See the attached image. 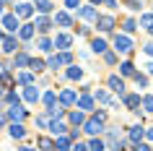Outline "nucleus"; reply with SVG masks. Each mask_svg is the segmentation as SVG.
I'll list each match as a JSON object with an SVG mask.
<instances>
[{
  "instance_id": "79ce46f5",
  "label": "nucleus",
  "mask_w": 153,
  "mask_h": 151,
  "mask_svg": "<svg viewBox=\"0 0 153 151\" xmlns=\"http://www.w3.org/2000/svg\"><path fill=\"white\" fill-rule=\"evenodd\" d=\"M104 60L109 65H114V63H117V55H114V52H104Z\"/></svg>"
},
{
  "instance_id": "473e14b6",
  "label": "nucleus",
  "mask_w": 153,
  "mask_h": 151,
  "mask_svg": "<svg viewBox=\"0 0 153 151\" xmlns=\"http://www.w3.org/2000/svg\"><path fill=\"white\" fill-rule=\"evenodd\" d=\"M83 76V71L81 68H78V65H70V68H68V78H73V81H78Z\"/></svg>"
},
{
  "instance_id": "f257e3e1",
  "label": "nucleus",
  "mask_w": 153,
  "mask_h": 151,
  "mask_svg": "<svg viewBox=\"0 0 153 151\" xmlns=\"http://www.w3.org/2000/svg\"><path fill=\"white\" fill-rule=\"evenodd\" d=\"M81 128H83V130H86L88 135H94V138H96L99 133H104V122H101V120H96V117H88Z\"/></svg>"
},
{
  "instance_id": "6ab92c4d",
  "label": "nucleus",
  "mask_w": 153,
  "mask_h": 151,
  "mask_svg": "<svg viewBox=\"0 0 153 151\" xmlns=\"http://www.w3.org/2000/svg\"><path fill=\"white\" fill-rule=\"evenodd\" d=\"M94 96H88V94H83V96H78V110H94Z\"/></svg>"
},
{
  "instance_id": "b1692460",
  "label": "nucleus",
  "mask_w": 153,
  "mask_h": 151,
  "mask_svg": "<svg viewBox=\"0 0 153 151\" xmlns=\"http://www.w3.org/2000/svg\"><path fill=\"white\" fill-rule=\"evenodd\" d=\"M16 81H18V83H24V86H31V83H34V73L31 71H24V73H18V76H16Z\"/></svg>"
},
{
  "instance_id": "13d9d810",
  "label": "nucleus",
  "mask_w": 153,
  "mask_h": 151,
  "mask_svg": "<svg viewBox=\"0 0 153 151\" xmlns=\"http://www.w3.org/2000/svg\"><path fill=\"white\" fill-rule=\"evenodd\" d=\"M0 96H3V83H0Z\"/></svg>"
},
{
  "instance_id": "423d86ee",
  "label": "nucleus",
  "mask_w": 153,
  "mask_h": 151,
  "mask_svg": "<svg viewBox=\"0 0 153 151\" xmlns=\"http://www.w3.org/2000/svg\"><path fill=\"white\" fill-rule=\"evenodd\" d=\"M5 115H8V120H10V122H21V120L26 117V110L21 107V104H10V110L5 112Z\"/></svg>"
},
{
  "instance_id": "9d476101",
  "label": "nucleus",
  "mask_w": 153,
  "mask_h": 151,
  "mask_svg": "<svg viewBox=\"0 0 153 151\" xmlns=\"http://www.w3.org/2000/svg\"><path fill=\"white\" fill-rule=\"evenodd\" d=\"M96 26L101 29V32H112L114 26H117V21H114L112 16H99L96 18Z\"/></svg>"
},
{
  "instance_id": "39448f33",
  "label": "nucleus",
  "mask_w": 153,
  "mask_h": 151,
  "mask_svg": "<svg viewBox=\"0 0 153 151\" xmlns=\"http://www.w3.org/2000/svg\"><path fill=\"white\" fill-rule=\"evenodd\" d=\"M106 86L112 89L114 94H120V96H125V81H122L120 76H109V78H106Z\"/></svg>"
},
{
  "instance_id": "4d7b16f0",
  "label": "nucleus",
  "mask_w": 153,
  "mask_h": 151,
  "mask_svg": "<svg viewBox=\"0 0 153 151\" xmlns=\"http://www.w3.org/2000/svg\"><path fill=\"white\" fill-rule=\"evenodd\" d=\"M91 3H94V5H96V3H101V0H91Z\"/></svg>"
},
{
  "instance_id": "c03bdc74",
  "label": "nucleus",
  "mask_w": 153,
  "mask_h": 151,
  "mask_svg": "<svg viewBox=\"0 0 153 151\" xmlns=\"http://www.w3.org/2000/svg\"><path fill=\"white\" fill-rule=\"evenodd\" d=\"M70 151H88V149H86V143H73Z\"/></svg>"
},
{
  "instance_id": "4468645a",
  "label": "nucleus",
  "mask_w": 153,
  "mask_h": 151,
  "mask_svg": "<svg viewBox=\"0 0 153 151\" xmlns=\"http://www.w3.org/2000/svg\"><path fill=\"white\" fill-rule=\"evenodd\" d=\"M8 133L13 135V138H16V141H21V138H24V135H26V128L21 125V122H10V128H8Z\"/></svg>"
},
{
  "instance_id": "72a5a7b5",
  "label": "nucleus",
  "mask_w": 153,
  "mask_h": 151,
  "mask_svg": "<svg viewBox=\"0 0 153 151\" xmlns=\"http://www.w3.org/2000/svg\"><path fill=\"white\" fill-rule=\"evenodd\" d=\"M120 73H122V76H135V65H132V63H122L120 65Z\"/></svg>"
},
{
  "instance_id": "c756f323",
  "label": "nucleus",
  "mask_w": 153,
  "mask_h": 151,
  "mask_svg": "<svg viewBox=\"0 0 153 151\" xmlns=\"http://www.w3.org/2000/svg\"><path fill=\"white\" fill-rule=\"evenodd\" d=\"M36 47H39L42 52H49V50H55V44H52V39H47V37H42V39L36 42Z\"/></svg>"
},
{
  "instance_id": "c9c22d12",
  "label": "nucleus",
  "mask_w": 153,
  "mask_h": 151,
  "mask_svg": "<svg viewBox=\"0 0 153 151\" xmlns=\"http://www.w3.org/2000/svg\"><path fill=\"white\" fill-rule=\"evenodd\" d=\"M36 146H39V149H44V151H52V149H55V141H49V138H39V141H36Z\"/></svg>"
},
{
  "instance_id": "bf43d9fd",
  "label": "nucleus",
  "mask_w": 153,
  "mask_h": 151,
  "mask_svg": "<svg viewBox=\"0 0 153 151\" xmlns=\"http://www.w3.org/2000/svg\"><path fill=\"white\" fill-rule=\"evenodd\" d=\"M21 151H34V149H21Z\"/></svg>"
},
{
  "instance_id": "5701e85b",
  "label": "nucleus",
  "mask_w": 153,
  "mask_h": 151,
  "mask_svg": "<svg viewBox=\"0 0 153 151\" xmlns=\"http://www.w3.org/2000/svg\"><path fill=\"white\" fill-rule=\"evenodd\" d=\"M13 68H29V55L26 52H18L13 57Z\"/></svg>"
},
{
  "instance_id": "20e7f679",
  "label": "nucleus",
  "mask_w": 153,
  "mask_h": 151,
  "mask_svg": "<svg viewBox=\"0 0 153 151\" xmlns=\"http://www.w3.org/2000/svg\"><path fill=\"white\" fill-rule=\"evenodd\" d=\"M57 99H60V104H62V107H70V104H75V102H78V94H75L73 89H62Z\"/></svg>"
},
{
  "instance_id": "052dcab7",
  "label": "nucleus",
  "mask_w": 153,
  "mask_h": 151,
  "mask_svg": "<svg viewBox=\"0 0 153 151\" xmlns=\"http://www.w3.org/2000/svg\"><path fill=\"white\" fill-rule=\"evenodd\" d=\"M151 37H153V29H151Z\"/></svg>"
},
{
  "instance_id": "ea45409f",
  "label": "nucleus",
  "mask_w": 153,
  "mask_h": 151,
  "mask_svg": "<svg viewBox=\"0 0 153 151\" xmlns=\"http://www.w3.org/2000/svg\"><path fill=\"white\" fill-rule=\"evenodd\" d=\"M122 29H125V32H135V29H137V24H135V21H132V18H127V21H125V24H122Z\"/></svg>"
},
{
  "instance_id": "f03ea898",
  "label": "nucleus",
  "mask_w": 153,
  "mask_h": 151,
  "mask_svg": "<svg viewBox=\"0 0 153 151\" xmlns=\"http://www.w3.org/2000/svg\"><path fill=\"white\" fill-rule=\"evenodd\" d=\"M114 50L122 52V55H127L130 50H132V39H130L127 34H117V37H114Z\"/></svg>"
},
{
  "instance_id": "8fccbe9b",
  "label": "nucleus",
  "mask_w": 153,
  "mask_h": 151,
  "mask_svg": "<svg viewBox=\"0 0 153 151\" xmlns=\"http://www.w3.org/2000/svg\"><path fill=\"white\" fill-rule=\"evenodd\" d=\"M135 151H151V149H148L145 143H135Z\"/></svg>"
},
{
  "instance_id": "a878e982",
  "label": "nucleus",
  "mask_w": 153,
  "mask_h": 151,
  "mask_svg": "<svg viewBox=\"0 0 153 151\" xmlns=\"http://www.w3.org/2000/svg\"><path fill=\"white\" fill-rule=\"evenodd\" d=\"M47 115H49V117H57V120H60V117H65V110L60 107V104H52V107H47Z\"/></svg>"
},
{
  "instance_id": "2eb2a0df",
  "label": "nucleus",
  "mask_w": 153,
  "mask_h": 151,
  "mask_svg": "<svg viewBox=\"0 0 153 151\" xmlns=\"http://www.w3.org/2000/svg\"><path fill=\"white\" fill-rule=\"evenodd\" d=\"M34 32H36L34 24H21V26H18V37H21V39H31Z\"/></svg>"
},
{
  "instance_id": "a19ab883",
  "label": "nucleus",
  "mask_w": 153,
  "mask_h": 151,
  "mask_svg": "<svg viewBox=\"0 0 153 151\" xmlns=\"http://www.w3.org/2000/svg\"><path fill=\"white\" fill-rule=\"evenodd\" d=\"M36 125H42V128H49V115H39V117H36Z\"/></svg>"
},
{
  "instance_id": "9b49d317",
  "label": "nucleus",
  "mask_w": 153,
  "mask_h": 151,
  "mask_svg": "<svg viewBox=\"0 0 153 151\" xmlns=\"http://www.w3.org/2000/svg\"><path fill=\"white\" fill-rule=\"evenodd\" d=\"M52 26H55V24H52V18H47V16H36V24H34V29H39L42 34H47Z\"/></svg>"
},
{
  "instance_id": "aec40b11",
  "label": "nucleus",
  "mask_w": 153,
  "mask_h": 151,
  "mask_svg": "<svg viewBox=\"0 0 153 151\" xmlns=\"http://www.w3.org/2000/svg\"><path fill=\"white\" fill-rule=\"evenodd\" d=\"M16 50H18L16 37H5V39H3V52H16Z\"/></svg>"
},
{
  "instance_id": "6e6d98bb",
  "label": "nucleus",
  "mask_w": 153,
  "mask_h": 151,
  "mask_svg": "<svg viewBox=\"0 0 153 151\" xmlns=\"http://www.w3.org/2000/svg\"><path fill=\"white\" fill-rule=\"evenodd\" d=\"M5 3H8V0H0V8H3V5H5Z\"/></svg>"
},
{
  "instance_id": "2f4dec72",
  "label": "nucleus",
  "mask_w": 153,
  "mask_h": 151,
  "mask_svg": "<svg viewBox=\"0 0 153 151\" xmlns=\"http://www.w3.org/2000/svg\"><path fill=\"white\" fill-rule=\"evenodd\" d=\"M140 26L151 32V29H153V13H145V16H140Z\"/></svg>"
},
{
  "instance_id": "a211bd4d",
  "label": "nucleus",
  "mask_w": 153,
  "mask_h": 151,
  "mask_svg": "<svg viewBox=\"0 0 153 151\" xmlns=\"http://www.w3.org/2000/svg\"><path fill=\"white\" fill-rule=\"evenodd\" d=\"M143 135H145V128L143 125H132V128H130V141H132V143H140Z\"/></svg>"
},
{
  "instance_id": "f704fd0d",
  "label": "nucleus",
  "mask_w": 153,
  "mask_h": 151,
  "mask_svg": "<svg viewBox=\"0 0 153 151\" xmlns=\"http://www.w3.org/2000/svg\"><path fill=\"white\" fill-rule=\"evenodd\" d=\"M55 91H44V94H42L39 96V99H42V102H44V104H47V107H52V104H55Z\"/></svg>"
},
{
  "instance_id": "393cba45",
  "label": "nucleus",
  "mask_w": 153,
  "mask_h": 151,
  "mask_svg": "<svg viewBox=\"0 0 153 151\" xmlns=\"http://www.w3.org/2000/svg\"><path fill=\"white\" fill-rule=\"evenodd\" d=\"M34 5H36V11H39L42 16L52 11V3H49V0H34Z\"/></svg>"
},
{
  "instance_id": "ddd939ff",
  "label": "nucleus",
  "mask_w": 153,
  "mask_h": 151,
  "mask_svg": "<svg viewBox=\"0 0 153 151\" xmlns=\"http://www.w3.org/2000/svg\"><path fill=\"white\" fill-rule=\"evenodd\" d=\"M125 107L140 115V110H137V107H140V96H137V94H127V96H125Z\"/></svg>"
},
{
  "instance_id": "603ef678",
  "label": "nucleus",
  "mask_w": 153,
  "mask_h": 151,
  "mask_svg": "<svg viewBox=\"0 0 153 151\" xmlns=\"http://www.w3.org/2000/svg\"><path fill=\"white\" fill-rule=\"evenodd\" d=\"M145 68H148V73H151V76H153V63H148V65H145Z\"/></svg>"
},
{
  "instance_id": "bb28decb",
  "label": "nucleus",
  "mask_w": 153,
  "mask_h": 151,
  "mask_svg": "<svg viewBox=\"0 0 153 151\" xmlns=\"http://www.w3.org/2000/svg\"><path fill=\"white\" fill-rule=\"evenodd\" d=\"M91 50H94L96 55H104V52H106V42L104 39H94V42H91Z\"/></svg>"
},
{
  "instance_id": "0eeeda50",
  "label": "nucleus",
  "mask_w": 153,
  "mask_h": 151,
  "mask_svg": "<svg viewBox=\"0 0 153 151\" xmlns=\"http://www.w3.org/2000/svg\"><path fill=\"white\" fill-rule=\"evenodd\" d=\"M34 13V5H29V3H16L13 5V16L16 18H29Z\"/></svg>"
},
{
  "instance_id": "58836bf2",
  "label": "nucleus",
  "mask_w": 153,
  "mask_h": 151,
  "mask_svg": "<svg viewBox=\"0 0 153 151\" xmlns=\"http://www.w3.org/2000/svg\"><path fill=\"white\" fill-rule=\"evenodd\" d=\"M132 78H135V83H137V86H140V89H145V86H148V78H145L143 73H135Z\"/></svg>"
},
{
  "instance_id": "7c9ffc66",
  "label": "nucleus",
  "mask_w": 153,
  "mask_h": 151,
  "mask_svg": "<svg viewBox=\"0 0 153 151\" xmlns=\"http://www.w3.org/2000/svg\"><path fill=\"white\" fill-rule=\"evenodd\" d=\"M86 149H88V151H104L106 146H104V141H101V138H91V143L86 146Z\"/></svg>"
},
{
  "instance_id": "864d4df0",
  "label": "nucleus",
  "mask_w": 153,
  "mask_h": 151,
  "mask_svg": "<svg viewBox=\"0 0 153 151\" xmlns=\"http://www.w3.org/2000/svg\"><path fill=\"white\" fill-rule=\"evenodd\" d=\"M3 73H5V65H3V63H0V76H3Z\"/></svg>"
},
{
  "instance_id": "de8ad7c7",
  "label": "nucleus",
  "mask_w": 153,
  "mask_h": 151,
  "mask_svg": "<svg viewBox=\"0 0 153 151\" xmlns=\"http://www.w3.org/2000/svg\"><path fill=\"white\" fill-rule=\"evenodd\" d=\"M101 3H104L106 8H117V0H101Z\"/></svg>"
},
{
  "instance_id": "7ed1b4c3",
  "label": "nucleus",
  "mask_w": 153,
  "mask_h": 151,
  "mask_svg": "<svg viewBox=\"0 0 153 151\" xmlns=\"http://www.w3.org/2000/svg\"><path fill=\"white\" fill-rule=\"evenodd\" d=\"M0 24H3V29H5V32H10V34H16L18 26H21V24H18V18L13 16V13H5V16L0 18Z\"/></svg>"
},
{
  "instance_id": "49530a36",
  "label": "nucleus",
  "mask_w": 153,
  "mask_h": 151,
  "mask_svg": "<svg viewBox=\"0 0 153 151\" xmlns=\"http://www.w3.org/2000/svg\"><path fill=\"white\" fill-rule=\"evenodd\" d=\"M143 50H145V55H151V57H153V42H148Z\"/></svg>"
},
{
  "instance_id": "e433bc0d",
  "label": "nucleus",
  "mask_w": 153,
  "mask_h": 151,
  "mask_svg": "<svg viewBox=\"0 0 153 151\" xmlns=\"http://www.w3.org/2000/svg\"><path fill=\"white\" fill-rule=\"evenodd\" d=\"M0 99H5V102H10V104H18V94L16 91H3Z\"/></svg>"
},
{
  "instance_id": "c85d7f7f",
  "label": "nucleus",
  "mask_w": 153,
  "mask_h": 151,
  "mask_svg": "<svg viewBox=\"0 0 153 151\" xmlns=\"http://www.w3.org/2000/svg\"><path fill=\"white\" fill-rule=\"evenodd\" d=\"M94 102H101V104H112V99H109V94H106L104 89H99L96 94H94Z\"/></svg>"
},
{
  "instance_id": "dca6fc26",
  "label": "nucleus",
  "mask_w": 153,
  "mask_h": 151,
  "mask_svg": "<svg viewBox=\"0 0 153 151\" xmlns=\"http://www.w3.org/2000/svg\"><path fill=\"white\" fill-rule=\"evenodd\" d=\"M44 68H47L44 60H39V57H29V71H31V73H42Z\"/></svg>"
},
{
  "instance_id": "cd10ccee",
  "label": "nucleus",
  "mask_w": 153,
  "mask_h": 151,
  "mask_svg": "<svg viewBox=\"0 0 153 151\" xmlns=\"http://www.w3.org/2000/svg\"><path fill=\"white\" fill-rule=\"evenodd\" d=\"M55 26H70V16H68L65 11H60L55 16Z\"/></svg>"
},
{
  "instance_id": "a18cd8bd",
  "label": "nucleus",
  "mask_w": 153,
  "mask_h": 151,
  "mask_svg": "<svg viewBox=\"0 0 153 151\" xmlns=\"http://www.w3.org/2000/svg\"><path fill=\"white\" fill-rule=\"evenodd\" d=\"M65 5H68V8H78V5H81V0H65Z\"/></svg>"
},
{
  "instance_id": "f8f14e48",
  "label": "nucleus",
  "mask_w": 153,
  "mask_h": 151,
  "mask_svg": "<svg viewBox=\"0 0 153 151\" xmlns=\"http://www.w3.org/2000/svg\"><path fill=\"white\" fill-rule=\"evenodd\" d=\"M39 91H36V86H34V83H31V86H26L24 89V99H26V102H29V104H36V102H39Z\"/></svg>"
},
{
  "instance_id": "4c0bfd02",
  "label": "nucleus",
  "mask_w": 153,
  "mask_h": 151,
  "mask_svg": "<svg viewBox=\"0 0 153 151\" xmlns=\"http://www.w3.org/2000/svg\"><path fill=\"white\" fill-rule=\"evenodd\" d=\"M143 107H145V112H151V115H153V94L143 96Z\"/></svg>"
},
{
  "instance_id": "4be33fe9",
  "label": "nucleus",
  "mask_w": 153,
  "mask_h": 151,
  "mask_svg": "<svg viewBox=\"0 0 153 151\" xmlns=\"http://www.w3.org/2000/svg\"><path fill=\"white\" fill-rule=\"evenodd\" d=\"M70 138H65V135H57V141H55V149L57 151H70Z\"/></svg>"
},
{
  "instance_id": "3c124183",
  "label": "nucleus",
  "mask_w": 153,
  "mask_h": 151,
  "mask_svg": "<svg viewBox=\"0 0 153 151\" xmlns=\"http://www.w3.org/2000/svg\"><path fill=\"white\" fill-rule=\"evenodd\" d=\"M145 138H151V141H153V128H148V130H145Z\"/></svg>"
},
{
  "instance_id": "09e8293b",
  "label": "nucleus",
  "mask_w": 153,
  "mask_h": 151,
  "mask_svg": "<svg viewBox=\"0 0 153 151\" xmlns=\"http://www.w3.org/2000/svg\"><path fill=\"white\" fill-rule=\"evenodd\" d=\"M5 122H8V115H5V112H3V110H0V128H3V125H5Z\"/></svg>"
},
{
  "instance_id": "f3484780",
  "label": "nucleus",
  "mask_w": 153,
  "mask_h": 151,
  "mask_svg": "<svg viewBox=\"0 0 153 151\" xmlns=\"http://www.w3.org/2000/svg\"><path fill=\"white\" fill-rule=\"evenodd\" d=\"M68 120H70V125H83L86 122V115H83V110H73L68 115Z\"/></svg>"
},
{
  "instance_id": "6e6552de",
  "label": "nucleus",
  "mask_w": 153,
  "mask_h": 151,
  "mask_svg": "<svg viewBox=\"0 0 153 151\" xmlns=\"http://www.w3.org/2000/svg\"><path fill=\"white\" fill-rule=\"evenodd\" d=\"M52 44H55L57 50L68 52V50H70V44H73V37H70V34H57V39L52 42Z\"/></svg>"
},
{
  "instance_id": "1a4fd4ad",
  "label": "nucleus",
  "mask_w": 153,
  "mask_h": 151,
  "mask_svg": "<svg viewBox=\"0 0 153 151\" xmlns=\"http://www.w3.org/2000/svg\"><path fill=\"white\" fill-rule=\"evenodd\" d=\"M78 18H83V21H96L99 13L94 5H83V8H78Z\"/></svg>"
},
{
  "instance_id": "5fc2aeb1",
  "label": "nucleus",
  "mask_w": 153,
  "mask_h": 151,
  "mask_svg": "<svg viewBox=\"0 0 153 151\" xmlns=\"http://www.w3.org/2000/svg\"><path fill=\"white\" fill-rule=\"evenodd\" d=\"M3 39H5V34H3V29H0V42H3Z\"/></svg>"
},
{
  "instance_id": "412c9836",
  "label": "nucleus",
  "mask_w": 153,
  "mask_h": 151,
  "mask_svg": "<svg viewBox=\"0 0 153 151\" xmlns=\"http://www.w3.org/2000/svg\"><path fill=\"white\" fill-rule=\"evenodd\" d=\"M49 130H52L55 135H65L68 128H65V122H60V120H49Z\"/></svg>"
},
{
  "instance_id": "37998d69",
  "label": "nucleus",
  "mask_w": 153,
  "mask_h": 151,
  "mask_svg": "<svg viewBox=\"0 0 153 151\" xmlns=\"http://www.w3.org/2000/svg\"><path fill=\"white\" fill-rule=\"evenodd\" d=\"M140 5H143L140 0H127V8H132V11H140Z\"/></svg>"
}]
</instances>
